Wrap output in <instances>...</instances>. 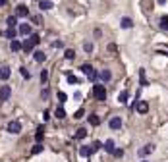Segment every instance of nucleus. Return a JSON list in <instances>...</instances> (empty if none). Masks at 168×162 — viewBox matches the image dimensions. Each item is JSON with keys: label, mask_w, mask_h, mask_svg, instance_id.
I'll return each instance as SVG.
<instances>
[{"label": "nucleus", "mask_w": 168, "mask_h": 162, "mask_svg": "<svg viewBox=\"0 0 168 162\" xmlns=\"http://www.w3.org/2000/svg\"><path fill=\"white\" fill-rule=\"evenodd\" d=\"M39 43H41V37H39V35H29V39L25 41V43H22V50L33 52V48H35Z\"/></svg>", "instance_id": "obj_1"}, {"label": "nucleus", "mask_w": 168, "mask_h": 162, "mask_svg": "<svg viewBox=\"0 0 168 162\" xmlns=\"http://www.w3.org/2000/svg\"><path fill=\"white\" fill-rule=\"evenodd\" d=\"M93 95H95V98L99 102L106 101V89H104V85H101V83H97L95 87H93Z\"/></svg>", "instance_id": "obj_2"}, {"label": "nucleus", "mask_w": 168, "mask_h": 162, "mask_svg": "<svg viewBox=\"0 0 168 162\" xmlns=\"http://www.w3.org/2000/svg\"><path fill=\"white\" fill-rule=\"evenodd\" d=\"M6 131H8V133H12V135H15V133L22 131V124H19V120H12V122L8 124Z\"/></svg>", "instance_id": "obj_3"}, {"label": "nucleus", "mask_w": 168, "mask_h": 162, "mask_svg": "<svg viewBox=\"0 0 168 162\" xmlns=\"http://www.w3.org/2000/svg\"><path fill=\"white\" fill-rule=\"evenodd\" d=\"M10 97H12V87H10V85H2V87H0V102L8 101Z\"/></svg>", "instance_id": "obj_4"}, {"label": "nucleus", "mask_w": 168, "mask_h": 162, "mask_svg": "<svg viewBox=\"0 0 168 162\" xmlns=\"http://www.w3.org/2000/svg\"><path fill=\"white\" fill-rule=\"evenodd\" d=\"M122 124H124V122H122V118H120V116H112V118H110V122H108V127L116 131V129L122 127Z\"/></svg>", "instance_id": "obj_5"}, {"label": "nucleus", "mask_w": 168, "mask_h": 162, "mask_svg": "<svg viewBox=\"0 0 168 162\" xmlns=\"http://www.w3.org/2000/svg\"><path fill=\"white\" fill-rule=\"evenodd\" d=\"M29 15V10L25 4H19V6H15V18H27Z\"/></svg>", "instance_id": "obj_6"}, {"label": "nucleus", "mask_w": 168, "mask_h": 162, "mask_svg": "<svg viewBox=\"0 0 168 162\" xmlns=\"http://www.w3.org/2000/svg\"><path fill=\"white\" fill-rule=\"evenodd\" d=\"M135 110H137L139 114H147V110H149V102L147 101H139L137 104H135Z\"/></svg>", "instance_id": "obj_7"}, {"label": "nucleus", "mask_w": 168, "mask_h": 162, "mask_svg": "<svg viewBox=\"0 0 168 162\" xmlns=\"http://www.w3.org/2000/svg\"><path fill=\"white\" fill-rule=\"evenodd\" d=\"M10 75H12V71H10L8 66H2V68H0V79H2V81H8Z\"/></svg>", "instance_id": "obj_8"}, {"label": "nucleus", "mask_w": 168, "mask_h": 162, "mask_svg": "<svg viewBox=\"0 0 168 162\" xmlns=\"http://www.w3.org/2000/svg\"><path fill=\"white\" fill-rule=\"evenodd\" d=\"M153 150H155V145H151V143H149V145H145L143 149H139V150H137V154H139V156H147V154L153 153Z\"/></svg>", "instance_id": "obj_9"}, {"label": "nucleus", "mask_w": 168, "mask_h": 162, "mask_svg": "<svg viewBox=\"0 0 168 162\" xmlns=\"http://www.w3.org/2000/svg\"><path fill=\"white\" fill-rule=\"evenodd\" d=\"M33 60L35 62H39V64H43V62L46 60V54L43 50H35V54H33Z\"/></svg>", "instance_id": "obj_10"}, {"label": "nucleus", "mask_w": 168, "mask_h": 162, "mask_svg": "<svg viewBox=\"0 0 168 162\" xmlns=\"http://www.w3.org/2000/svg\"><path fill=\"white\" fill-rule=\"evenodd\" d=\"M99 79L104 81V83H108L110 79H112V74H110V70H102L101 74H99Z\"/></svg>", "instance_id": "obj_11"}, {"label": "nucleus", "mask_w": 168, "mask_h": 162, "mask_svg": "<svg viewBox=\"0 0 168 162\" xmlns=\"http://www.w3.org/2000/svg\"><path fill=\"white\" fill-rule=\"evenodd\" d=\"M19 35H31V23H22L18 29Z\"/></svg>", "instance_id": "obj_12"}, {"label": "nucleus", "mask_w": 168, "mask_h": 162, "mask_svg": "<svg viewBox=\"0 0 168 162\" xmlns=\"http://www.w3.org/2000/svg\"><path fill=\"white\" fill-rule=\"evenodd\" d=\"M10 50H12V52H19V50H22V41L12 39V43H10Z\"/></svg>", "instance_id": "obj_13"}, {"label": "nucleus", "mask_w": 168, "mask_h": 162, "mask_svg": "<svg viewBox=\"0 0 168 162\" xmlns=\"http://www.w3.org/2000/svg\"><path fill=\"white\" fill-rule=\"evenodd\" d=\"M39 8H41V10H45V12H46V10L54 8V4H52L50 0H39Z\"/></svg>", "instance_id": "obj_14"}, {"label": "nucleus", "mask_w": 168, "mask_h": 162, "mask_svg": "<svg viewBox=\"0 0 168 162\" xmlns=\"http://www.w3.org/2000/svg\"><path fill=\"white\" fill-rule=\"evenodd\" d=\"M120 27L122 29H132L133 27V21L129 18H122V21H120Z\"/></svg>", "instance_id": "obj_15"}, {"label": "nucleus", "mask_w": 168, "mask_h": 162, "mask_svg": "<svg viewBox=\"0 0 168 162\" xmlns=\"http://www.w3.org/2000/svg\"><path fill=\"white\" fill-rule=\"evenodd\" d=\"M102 147H104V150H106V153L112 154V150L116 149V145H114V141H112V139H108V141H104V145H102Z\"/></svg>", "instance_id": "obj_16"}, {"label": "nucleus", "mask_w": 168, "mask_h": 162, "mask_svg": "<svg viewBox=\"0 0 168 162\" xmlns=\"http://www.w3.org/2000/svg\"><path fill=\"white\" fill-rule=\"evenodd\" d=\"M15 35H18V31H15L14 27H8L6 31H4V37H6V39H10V41H12V39H15Z\"/></svg>", "instance_id": "obj_17"}, {"label": "nucleus", "mask_w": 168, "mask_h": 162, "mask_svg": "<svg viewBox=\"0 0 168 162\" xmlns=\"http://www.w3.org/2000/svg\"><path fill=\"white\" fill-rule=\"evenodd\" d=\"M79 154H81V156H85V158H89V156L93 154V150H91V147H87V145H83V147L79 149Z\"/></svg>", "instance_id": "obj_18"}, {"label": "nucleus", "mask_w": 168, "mask_h": 162, "mask_svg": "<svg viewBox=\"0 0 168 162\" xmlns=\"http://www.w3.org/2000/svg\"><path fill=\"white\" fill-rule=\"evenodd\" d=\"M76 139H85L87 137V129L85 127H79V129H76V135H73Z\"/></svg>", "instance_id": "obj_19"}, {"label": "nucleus", "mask_w": 168, "mask_h": 162, "mask_svg": "<svg viewBox=\"0 0 168 162\" xmlns=\"http://www.w3.org/2000/svg\"><path fill=\"white\" fill-rule=\"evenodd\" d=\"M139 83H141V87H147V85H149V81H147V77H145V70H143V68L139 70Z\"/></svg>", "instance_id": "obj_20"}, {"label": "nucleus", "mask_w": 168, "mask_h": 162, "mask_svg": "<svg viewBox=\"0 0 168 162\" xmlns=\"http://www.w3.org/2000/svg\"><path fill=\"white\" fill-rule=\"evenodd\" d=\"M128 98H129V91H122V93L118 95V101L122 102V104H126V102H128Z\"/></svg>", "instance_id": "obj_21"}, {"label": "nucleus", "mask_w": 168, "mask_h": 162, "mask_svg": "<svg viewBox=\"0 0 168 162\" xmlns=\"http://www.w3.org/2000/svg\"><path fill=\"white\" fill-rule=\"evenodd\" d=\"M6 25H8V27H15V25H18V18H15V15L6 18Z\"/></svg>", "instance_id": "obj_22"}, {"label": "nucleus", "mask_w": 168, "mask_h": 162, "mask_svg": "<svg viewBox=\"0 0 168 162\" xmlns=\"http://www.w3.org/2000/svg\"><path fill=\"white\" fill-rule=\"evenodd\" d=\"M54 116L58 118V120H64V118H66V110H64L62 106H58V108H56V112H54Z\"/></svg>", "instance_id": "obj_23"}, {"label": "nucleus", "mask_w": 168, "mask_h": 162, "mask_svg": "<svg viewBox=\"0 0 168 162\" xmlns=\"http://www.w3.org/2000/svg\"><path fill=\"white\" fill-rule=\"evenodd\" d=\"M89 124L91 125H99L101 124V118H99L97 114H91V116H89Z\"/></svg>", "instance_id": "obj_24"}, {"label": "nucleus", "mask_w": 168, "mask_h": 162, "mask_svg": "<svg viewBox=\"0 0 168 162\" xmlns=\"http://www.w3.org/2000/svg\"><path fill=\"white\" fill-rule=\"evenodd\" d=\"M46 81H49V70H41V83L45 85Z\"/></svg>", "instance_id": "obj_25"}, {"label": "nucleus", "mask_w": 168, "mask_h": 162, "mask_svg": "<svg viewBox=\"0 0 168 162\" xmlns=\"http://www.w3.org/2000/svg\"><path fill=\"white\" fill-rule=\"evenodd\" d=\"M64 56H66V60H73V58H76V50L68 48V50L64 52Z\"/></svg>", "instance_id": "obj_26"}, {"label": "nucleus", "mask_w": 168, "mask_h": 162, "mask_svg": "<svg viewBox=\"0 0 168 162\" xmlns=\"http://www.w3.org/2000/svg\"><path fill=\"white\" fill-rule=\"evenodd\" d=\"M81 71H83L85 75H89V74L93 71V66H91V64H83V66H81Z\"/></svg>", "instance_id": "obj_27"}, {"label": "nucleus", "mask_w": 168, "mask_h": 162, "mask_svg": "<svg viewBox=\"0 0 168 162\" xmlns=\"http://www.w3.org/2000/svg\"><path fill=\"white\" fill-rule=\"evenodd\" d=\"M39 153H43V145L41 143H37L33 149H31V154H39Z\"/></svg>", "instance_id": "obj_28"}, {"label": "nucleus", "mask_w": 168, "mask_h": 162, "mask_svg": "<svg viewBox=\"0 0 168 162\" xmlns=\"http://www.w3.org/2000/svg\"><path fill=\"white\" fill-rule=\"evenodd\" d=\"M160 27L168 31V15H162V18H160Z\"/></svg>", "instance_id": "obj_29"}, {"label": "nucleus", "mask_w": 168, "mask_h": 162, "mask_svg": "<svg viewBox=\"0 0 168 162\" xmlns=\"http://www.w3.org/2000/svg\"><path fill=\"white\" fill-rule=\"evenodd\" d=\"M99 149H102V143H101V141H95V143L91 145V150H93V153H97Z\"/></svg>", "instance_id": "obj_30"}, {"label": "nucleus", "mask_w": 168, "mask_h": 162, "mask_svg": "<svg viewBox=\"0 0 168 162\" xmlns=\"http://www.w3.org/2000/svg\"><path fill=\"white\" fill-rule=\"evenodd\" d=\"M68 83L70 85H76V83H79V79H77L76 75H72V74H68Z\"/></svg>", "instance_id": "obj_31"}, {"label": "nucleus", "mask_w": 168, "mask_h": 162, "mask_svg": "<svg viewBox=\"0 0 168 162\" xmlns=\"http://www.w3.org/2000/svg\"><path fill=\"white\" fill-rule=\"evenodd\" d=\"M83 116H85V110H83V108H79V110H77L76 114H73V118H76V120H81Z\"/></svg>", "instance_id": "obj_32"}, {"label": "nucleus", "mask_w": 168, "mask_h": 162, "mask_svg": "<svg viewBox=\"0 0 168 162\" xmlns=\"http://www.w3.org/2000/svg\"><path fill=\"white\" fill-rule=\"evenodd\" d=\"M58 101H60V102H66V101H68V95H66L64 91H58Z\"/></svg>", "instance_id": "obj_33"}, {"label": "nucleus", "mask_w": 168, "mask_h": 162, "mask_svg": "<svg viewBox=\"0 0 168 162\" xmlns=\"http://www.w3.org/2000/svg\"><path fill=\"white\" fill-rule=\"evenodd\" d=\"M112 154L116 156V158H122V156H124V150H122V149H114V150H112Z\"/></svg>", "instance_id": "obj_34"}, {"label": "nucleus", "mask_w": 168, "mask_h": 162, "mask_svg": "<svg viewBox=\"0 0 168 162\" xmlns=\"http://www.w3.org/2000/svg\"><path fill=\"white\" fill-rule=\"evenodd\" d=\"M83 50L85 52H93V43H85L83 45Z\"/></svg>", "instance_id": "obj_35"}, {"label": "nucleus", "mask_w": 168, "mask_h": 162, "mask_svg": "<svg viewBox=\"0 0 168 162\" xmlns=\"http://www.w3.org/2000/svg\"><path fill=\"white\" fill-rule=\"evenodd\" d=\"M19 71H22V75L25 77V79H29V77H31V74H29L27 70H25V68H19Z\"/></svg>", "instance_id": "obj_36"}, {"label": "nucleus", "mask_w": 168, "mask_h": 162, "mask_svg": "<svg viewBox=\"0 0 168 162\" xmlns=\"http://www.w3.org/2000/svg\"><path fill=\"white\" fill-rule=\"evenodd\" d=\"M31 21L37 23V25H41V21H43V19H41V15H33V18H31Z\"/></svg>", "instance_id": "obj_37"}, {"label": "nucleus", "mask_w": 168, "mask_h": 162, "mask_svg": "<svg viewBox=\"0 0 168 162\" xmlns=\"http://www.w3.org/2000/svg\"><path fill=\"white\" fill-rule=\"evenodd\" d=\"M49 95H50V91H49V89H45V91L41 93V97H43V98H49Z\"/></svg>", "instance_id": "obj_38"}, {"label": "nucleus", "mask_w": 168, "mask_h": 162, "mask_svg": "<svg viewBox=\"0 0 168 162\" xmlns=\"http://www.w3.org/2000/svg\"><path fill=\"white\" fill-rule=\"evenodd\" d=\"M52 46H54V48H60V46H62V41H54Z\"/></svg>", "instance_id": "obj_39"}, {"label": "nucleus", "mask_w": 168, "mask_h": 162, "mask_svg": "<svg viewBox=\"0 0 168 162\" xmlns=\"http://www.w3.org/2000/svg\"><path fill=\"white\" fill-rule=\"evenodd\" d=\"M43 118H45V122H46V120H49V118H50V112H49V110H46V112L43 114Z\"/></svg>", "instance_id": "obj_40"}, {"label": "nucleus", "mask_w": 168, "mask_h": 162, "mask_svg": "<svg viewBox=\"0 0 168 162\" xmlns=\"http://www.w3.org/2000/svg\"><path fill=\"white\" fill-rule=\"evenodd\" d=\"M6 4H8V0H0V8H2V6H6Z\"/></svg>", "instance_id": "obj_41"}, {"label": "nucleus", "mask_w": 168, "mask_h": 162, "mask_svg": "<svg viewBox=\"0 0 168 162\" xmlns=\"http://www.w3.org/2000/svg\"><path fill=\"white\" fill-rule=\"evenodd\" d=\"M33 2H39V0H33Z\"/></svg>", "instance_id": "obj_42"}, {"label": "nucleus", "mask_w": 168, "mask_h": 162, "mask_svg": "<svg viewBox=\"0 0 168 162\" xmlns=\"http://www.w3.org/2000/svg\"><path fill=\"white\" fill-rule=\"evenodd\" d=\"M141 162H147V160H141Z\"/></svg>", "instance_id": "obj_43"}]
</instances>
